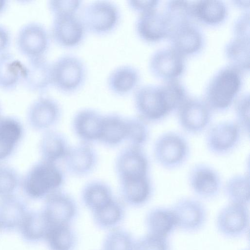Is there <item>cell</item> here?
I'll return each instance as SVG.
<instances>
[{
    "instance_id": "24",
    "label": "cell",
    "mask_w": 250,
    "mask_h": 250,
    "mask_svg": "<svg viewBox=\"0 0 250 250\" xmlns=\"http://www.w3.org/2000/svg\"><path fill=\"white\" fill-rule=\"evenodd\" d=\"M140 73L134 66L128 64L120 65L108 74L106 83L108 89L116 95H126L138 87Z\"/></svg>"
},
{
    "instance_id": "19",
    "label": "cell",
    "mask_w": 250,
    "mask_h": 250,
    "mask_svg": "<svg viewBox=\"0 0 250 250\" xmlns=\"http://www.w3.org/2000/svg\"><path fill=\"white\" fill-rule=\"evenodd\" d=\"M167 38L170 47L185 57L198 53L204 44L201 30L191 22L171 29Z\"/></svg>"
},
{
    "instance_id": "5",
    "label": "cell",
    "mask_w": 250,
    "mask_h": 250,
    "mask_svg": "<svg viewBox=\"0 0 250 250\" xmlns=\"http://www.w3.org/2000/svg\"><path fill=\"white\" fill-rule=\"evenodd\" d=\"M79 16L86 31L104 35L117 27L121 14L115 3L108 0H95L86 5Z\"/></svg>"
},
{
    "instance_id": "4",
    "label": "cell",
    "mask_w": 250,
    "mask_h": 250,
    "mask_svg": "<svg viewBox=\"0 0 250 250\" xmlns=\"http://www.w3.org/2000/svg\"><path fill=\"white\" fill-rule=\"evenodd\" d=\"M86 75L84 62L75 55H62L52 63V85L64 94H72L81 89Z\"/></svg>"
},
{
    "instance_id": "26",
    "label": "cell",
    "mask_w": 250,
    "mask_h": 250,
    "mask_svg": "<svg viewBox=\"0 0 250 250\" xmlns=\"http://www.w3.org/2000/svg\"><path fill=\"white\" fill-rule=\"evenodd\" d=\"M114 197L110 186L101 180L88 181L81 191L82 202L91 213L102 208Z\"/></svg>"
},
{
    "instance_id": "30",
    "label": "cell",
    "mask_w": 250,
    "mask_h": 250,
    "mask_svg": "<svg viewBox=\"0 0 250 250\" xmlns=\"http://www.w3.org/2000/svg\"><path fill=\"white\" fill-rule=\"evenodd\" d=\"M126 214L125 205L115 197L106 205L91 213L95 225L108 230L120 227Z\"/></svg>"
},
{
    "instance_id": "20",
    "label": "cell",
    "mask_w": 250,
    "mask_h": 250,
    "mask_svg": "<svg viewBox=\"0 0 250 250\" xmlns=\"http://www.w3.org/2000/svg\"><path fill=\"white\" fill-rule=\"evenodd\" d=\"M171 210L174 215L177 227L186 231H195L202 228L207 217L206 210L199 201L188 198L179 199Z\"/></svg>"
},
{
    "instance_id": "49",
    "label": "cell",
    "mask_w": 250,
    "mask_h": 250,
    "mask_svg": "<svg viewBox=\"0 0 250 250\" xmlns=\"http://www.w3.org/2000/svg\"><path fill=\"white\" fill-rule=\"evenodd\" d=\"M7 5V1L5 0H0V15H1L5 10Z\"/></svg>"
},
{
    "instance_id": "34",
    "label": "cell",
    "mask_w": 250,
    "mask_h": 250,
    "mask_svg": "<svg viewBox=\"0 0 250 250\" xmlns=\"http://www.w3.org/2000/svg\"><path fill=\"white\" fill-rule=\"evenodd\" d=\"M224 53L229 65L242 72L249 71L250 39L234 37L225 45Z\"/></svg>"
},
{
    "instance_id": "22",
    "label": "cell",
    "mask_w": 250,
    "mask_h": 250,
    "mask_svg": "<svg viewBox=\"0 0 250 250\" xmlns=\"http://www.w3.org/2000/svg\"><path fill=\"white\" fill-rule=\"evenodd\" d=\"M22 80L29 90L41 93L47 90L52 82V63L45 57L27 59Z\"/></svg>"
},
{
    "instance_id": "21",
    "label": "cell",
    "mask_w": 250,
    "mask_h": 250,
    "mask_svg": "<svg viewBox=\"0 0 250 250\" xmlns=\"http://www.w3.org/2000/svg\"><path fill=\"white\" fill-rule=\"evenodd\" d=\"M135 30L140 39L147 42H156L168 37L170 28L163 13L157 9L140 14Z\"/></svg>"
},
{
    "instance_id": "6",
    "label": "cell",
    "mask_w": 250,
    "mask_h": 250,
    "mask_svg": "<svg viewBox=\"0 0 250 250\" xmlns=\"http://www.w3.org/2000/svg\"><path fill=\"white\" fill-rule=\"evenodd\" d=\"M189 146L181 134L168 131L161 134L153 146V155L157 163L165 168L172 169L181 166L187 160Z\"/></svg>"
},
{
    "instance_id": "10",
    "label": "cell",
    "mask_w": 250,
    "mask_h": 250,
    "mask_svg": "<svg viewBox=\"0 0 250 250\" xmlns=\"http://www.w3.org/2000/svg\"><path fill=\"white\" fill-rule=\"evenodd\" d=\"M177 110L180 126L188 133H200L210 124L212 110L203 99L188 96Z\"/></svg>"
},
{
    "instance_id": "45",
    "label": "cell",
    "mask_w": 250,
    "mask_h": 250,
    "mask_svg": "<svg viewBox=\"0 0 250 250\" xmlns=\"http://www.w3.org/2000/svg\"><path fill=\"white\" fill-rule=\"evenodd\" d=\"M233 31L234 37L250 39V18L249 11H245L235 21Z\"/></svg>"
},
{
    "instance_id": "15",
    "label": "cell",
    "mask_w": 250,
    "mask_h": 250,
    "mask_svg": "<svg viewBox=\"0 0 250 250\" xmlns=\"http://www.w3.org/2000/svg\"><path fill=\"white\" fill-rule=\"evenodd\" d=\"M98 160V154L93 145L79 142L70 146L63 161L65 169L70 174L83 177L95 170Z\"/></svg>"
},
{
    "instance_id": "35",
    "label": "cell",
    "mask_w": 250,
    "mask_h": 250,
    "mask_svg": "<svg viewBox=\"0 0 250 250\" xmlns=\"http://www.w3.org/2000/svg\"><path fill=\"white\" fill-rule=\"evenodd\" d=\"M51 226L41 211L27 212L19 228L24 239L37 242L45 240Z\"/></svg>"
},
{
    "instance_id": "17",
    "label": "cell",
    "mask_w": 250,
    "mask_h": 250,
    "mask_svg": "<svg viewBox=\"0 0 250 250\" xmlns=\"http://www.w3.org/2000/svg\"><path fill=\"white\" fill-rule=\"evenodd\" d=\"M188 181L192 190L204 198H211L218 195L221 188V179L212 167L205 164H197L189 170Z\"/></svg>"
},
{
    "instance_id": "25",
    "label": "cell",
    "mask_w": 250,
    "mask_h": 250,
    "mask_svg": "<svg viewBox=\"0 0 250 250\" xmlns=\"http://www.w3.org/2000/svg\"><path fill=\"white\" fill-rule=\"evenodd\" d=\"M70 146L64 134L53 130H46L39 144L42 160L56 164L63 161Z\"/></svg>"
},
{
    "instance_id": "9",
    "label": "cell",
    "mask_w": 250,
    "mask_h": 250,
    "mask_svg": "<svg viewBox=\"0 0 250 250\" xmlns=\"http://www.w3.org/2000/svg\"><path fill=\"white\" fill-rule=\"evenodd\" d=\"M50 33L51 39L59 46L72 48L84 39L86 30L78 14L53 16Z\"/></svg>"
},
{
    "instance_id": "48",
    "label": "cell",
    "mask_w": 250,
    "mask_h": 250,
    "mask_svg": "<svg viewBox=\"0 0 250 250\" xmlns=\"http://www.w3.org/2000/svg\"><path fill=\"white\" fill-rule=\"evenodd\" d=\"M233 4L239 8L245 9L247 10V9L249 10L250 8V0H232Z\"/></svg>"
},
{
    "instance_id": "39",
    "label": "cell",
    "mask_w": 250,
    "mask_h": 250,
    "mask_svg": "<svg viewBox=\"0 0 250 250\" xmlns=\"http://www.w3.org/2000/svg\"><path fill=\"white\" fill-rule=\"evenodd\" d=\"M136 239L126 229L118 227L107 231L101 250H135Z\"/></svg>"
},
{
    "instance_id": "38",
    "label": "cell",
    "mask_w": 250,
    "mask_h": 250,
    "mask_svg": "<svg viewBox=\"0 0 250 250\" xmlns=\"http://www.w3.org/2000/svg\"><path fill=\"white\" fill-rule=\"evenodd\" d=\"M163 13L169 26L170 31L177 26L190 22L193 18L191 3L186 0L167 1Z\"/></svg>"
},
{
    "instance_id": "23",
    "label": "cell",
    "mask_w": 250,
    "mask_h": 250,
    "mask_svg": "<svg viewBox=\"0 0 250 250\" xmlns=\"http://www.w3.org/2000/svg\"><path fill=\"white\" fill-rule=\"evenodd\" d=\"M119 183L120 199L125 206L141 207L151 197L153 187L149 176Z\"/></svg>"
},
{
    "instance_id": "47",
    "label": "cell",
    "mask_w": 250,
    "mask_h": 250,
    "mask_svg": "<svg viewBox=\"0 0 250 250\" xmlns=\"http://www.w3.org/2000/svg\"><path fill=\"white\" fill-rule=\"evenodd\" d=\"M11 41L10 31L6 26L0 23V55L7 52Z\"/></svg>"
},
{
    "instance_id": "8",
    "label": "cell",
    "mask_w": 250,
    "mask_h": 250,
    "mask_svg": "<svg viewBox=\"0 0 250 250\" xmlns=\"http://www.w3.org/2000/svg\"><path fill=\"white\" fill-rule=\"evenodd\" d=\"M114 169L118 181L149 176V163L143 148L127 145L115 158Z\"/></svg>"
},
{
    "instance_id": "40",
    "label": "cell",
    "mask_w": 250,
    "mask_h": 250,
    "mask_svg": "<svg viewBox=\"0 0 250 250\" xmlns=\"http://www.w3.org/2000/svg\"><path fill=\"white\" fill-rule=\"evenodd\" d=\"M126 142L128 146L142 148L149 138V129L147 123L139 117H126Z\"/></svg>"
},
{
    "instance_id": "41",
    "label": "cell",
    "mask_w": 250,
    "mask_h": 250,
    "mask_svg": "<svg viewBox=\"0 0 250 250\" xmlns=\"http://www.w3.org/2000/svg\"><path fill=\"white\" fill-rule=\"evenodd\" d=\"M234 111L236 123L241 130L250 132V99L249 93H246L235 100Z\"/></svg>"
},
{
    "instance_id": "43",
    "label": "cell",
    "mask_w": 250,
    "mask_h": 250,
    "mask_svg": "<svg viewBox=\"0 0 250 250\" xmlns=\"http://www.w3.org/2000/svg\"><path fill=\"white\" fill-rule=\"evenodd\" d=\"M135 250H169L166 237L147 233L136 240Z\"/></svg>"
},
{
    "instance_id": "37",
    "label": "cell",
    "mask_w": 250,
    "mask_h": 250,
    "mask_svg": "<svg viewBox=\"0 0 250 250\" xmlns=\"http://www.w3.org/2000/svg\"><path fill=\"white\" fill-rule=\"evenodd\" d=\"M224 192L231 203L248 204L250 199L249 174H237L230 177L224 186Z\"/></svg>"
},
{
    "instance_id": "31",
    "label": "cell",
    "mask_w": 250,
    "mask_h": 250,
    "mask_svg": "<svg viewBox=\"0 0 250 250\" xmlns=\"http://www.w3.org/2000/svg\"><path fill=\"white\" fill-rule=\"evenodd\" d=\"M27 212L24 203L13 194L1 198L0 228L8 230L19 228Z\"/></svg>"
},
{
    "instance_id": "7",
    "label": "cell",
    "mask_w": 250,
    "mask_h": 250,
    "mask_svg": "<svg viewBox=\"0 0 250 250\" xmlns=\"http://www.w3.org/2000/svg\"><path fill=\"white\" fill-rule=\"evenodd\" d=\"M51 37L42 23L30 21L23 25L16 36V45L27 59L45 57L50 44Z\"/></svg>"
},
{
    "instance_id": "42",
    "label": "cell",
    "mask_w": 250,
    "mask_h": 250,
    "mask_svg": "<svg viewBox=\"0 0 250 250\" xmlns=\"http://www.w3.org/2000/svg\"><path fill=\"white\" fill-rule=\"evenodd\" d=\"M18 183V176L14 169L8 166L0 165V198L12 195Z\"/></svg>"
},
{
    "instance_id": "33",
    "label": "cell",
    "mask_w": 250,
    "mask_h": 250,
    "mask_svg": "<svg viewBox=\"0 0 250 250\" xmlns=\"http://www.w3.org/2000/svg\"><path fill=\"white\" fill-rule=\"evenodd\" d=\"M22 133V127L17 120L10 117L0 118V161L12 153Z\"/></svg>"
},
{
    "instance_id": "46",
    "label": "cell",
    "mask_w": 250,
    "mask_h": 250,
    "mask_svg": "<svg viewBox=\"0 0 250 250\" xmlns=\"http://www.w3.org/2000/svg\"><path fill=\"white\" fill-rule=\"evenodd\" d=\"M128 7L134 11L140 14L157 8L159 0H128Z\"/></svg>"
},
{
    "instance_id": "16",
    "label": "cell",
    "mask_w": 250,
    "mask_h": 250,
    "mask_svg": "<svg viewBox=\"0 0 250 250\" xmlns=\"http://www.w3.org/2000/svg\"><path fill=\"white\" fill-rule=\"evenodd\" d=\"M104 114L91 108H84L76 112L71 122L74 134L79 142L93 145L99 141Z\"/></svg>"
},
{
    "instance_id": "2",
    "label": "cell",
    "mask_w": 250,
    "mask_h": 250,
    "mask_svg": "<svg viewBox=\"0 0 250 250\" xmlns=\"http://www.w3.org/2000/svg\"><path fill=\"white\" fill-rule=\"evenodd\" d=\"M242 72L229 65L217 71L205 89L203 100L212 111H224L236 99L242 85Z\"/></svg>"
},
{
    "instance_id": "13",
    "label": "cell",
    "mask_w": 250,
    "mask_h": 250,
    "mask_svg": "<svg viewBox=\"0 0 250 250\" xmlns=\"http://www.w3.org/2000/svg\"><path fill=\"white\" fill-rule=\"evenodd\" d=\"M185 67V57L171 47L157 50L149 62L151 73L164 81L177 80L183 74Z\"/></svg>"
},
{
    "instance_id": "28",
    "label": "cell",
    "mask_w": 250,
    "mask_h": 250,
    "mask_svg": "<svg viewBox=\"0 0 250 250\" xmlns=\"http://www.w3.org/2000/svg\"><path fill=\"white\" fill-rule=\"evenodd\" d=\"M191 7L193 18L207 25H218L228 15L227 7L222 0H198L191 3Z\"/></svg>"
},
{
    "instance_id": "36",
    "label": "cell",
    "mask_w": 250,
    "mask_h": 250,
    "mask_svg": "<svg viewBox=\"0 0 250 250\" xmlns=\"http://www.w3.org/2000/svg\"><path fill=\"white\" fill-rule=\"evenodd\" d=\"M45 240L49 250H75L78 242L71 225L51 226Z\"/></svg>"
},
{
    "instance_id": "1",
    "label": "cell",
    "mask_w": 250,
    "mask_h": 250,
    "mask_svg": "<svg viewBox=\"0 0 250 250\" xmlns=\"http://www.w3.org/2000/svg\"><path fill=\"white\" fill-rule=\"evenodd\" d=\"M185 97L182 87L173 81L159 85L145 84L134 91L133 101L138 117L146 122L160 121L177 110Z\"/></svg>"
},
{
    "instance_id": "11",
    "label": "cell",
    "mask_w": 250,
    "mask_h": 250,
    "mask_svg": "<svg viewBox=\"0 0 250 250\" xmlns=\"http://www.w3.org/2000/svg\"><path fill=\"white\" fill-rule=\"evenodd\" d=\"M42 211L51 226L72 225L78 215L79 208L70 194L60 190L45 198Z\"/></svg>"
},
{
    "instance_id": "3",
    "label": "cell",
    "mask_w": 250,
    "mask_h": 250,
    "mask_svg": "<svg viewBox=\"0 0 250 250\" xmlns=\"http://www.w3.org/2000/svg\"><path fill=\"white\" fill-rule=\"evenodd\" d=\"M63 171L58 164L41 160L24 176L22 188L26 194L33 199L46 198L62 190L65 182Z\"/></svg>"
},
{
    "instance_id": "32",
    "label": "cell",
    "mask_w": 250,
    "mask_h": 250,
    "mask_svg": "<svg viewBox=\"0 0 250 250\" xmlns=\"http://www.w3.org/2000/svg\"><path fill=\"white\" fill-rule=\"evenodd\" d=\"M148 233L166 237L177 227L171 209L156 207L150 209L145 218Z\"/></svg>"
},
{
    "instance_id": "27",
    "label": "cell",
    "mask_w": 250,
    "mask_h": 250,
    "mask_svg": "<svg viewBox=\"0 0 250 250\" xmlns=\"http://www.w3.org/2000/svg\"><path fill=\"white\" fill-rule=\"evenodd\" d=\"M126 117L117 113L104 114L99 143L109 147L118 146L126 142Z\"/></svg>"
},
{
    "instance_id": "14",
    "label": "cell",
    "mask_w": 250,
    "mask_h": 250,
    "mask_svg": "<svg viewBox=\"0 0 250 250\" xmlns=\"http://www.w3.org/2000/svg\"><path fill=\"white\" fill-rule=\"evenodd\" d=\"M62 110L59 102L51 97L42 96L30 105L27 113L30 125L36 130H48L60 120Z\"/></svg>"
},
{
    "instance_id": "12",
    "label": "cell",
    "mask_w": 250,
    "mask_h": 250,
    "mask_svg": "<svg viewBox=\"0 0 250 250\" xmlns=\"http://www.w3.org/2000/svg\"><path fill=\"white\" fill-rule=\"evenodd\" d=\"M241 129L235 122L225 121L212 125L206 137V144L211 153L220 156L230 153L240 141Z\"/></svg>"
},
{
    "instance_id": "18",
    "label": "cell",
    "mask_w": 250,
    "mask_h": 250,
    "mask_svg": "<svg viewBox=\"0 0 250 250\" xmlns=\"http://www.w3.org/2000/svg\"><path fill=\"white\" fill-rule=\"evenodd\" d=\"M247 205L230 203L219 211L216 218L218 230L223 235L235 237L243 233L249 226Z\"/></svg>"
},
{
    "instance_id": "44",
    "label": "cell",
    "mask_w": 250,
    "mask_h": 250,
    "mask_svg": "<svg viewBox=\"0 0 250 250\" xmlns=\"http://www.w3.org/2000/svg\"><path fill=\"white\" fill-rule=\"evenodd\" d=\"M81 0H49L48 2V7L53 16L78 14L82 7Z\"/></svg>"
},
{
    "instance_id": "29",
    "label": "cell",
    "mask_w": 250,
    "mask_h": 250,
    "mask_svg": "<svg viewBox=\"0 0 250 250\" xmlns=\"http://www.w3.org/2000/svg\"><path fill=\"white\" fill-rule=\"evenodd\" d=\"M25 64L8 51L0 55V88L5 91L14 89L22 82Z\"/></svg>"
}]
</instances>
